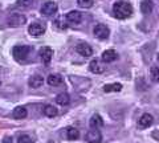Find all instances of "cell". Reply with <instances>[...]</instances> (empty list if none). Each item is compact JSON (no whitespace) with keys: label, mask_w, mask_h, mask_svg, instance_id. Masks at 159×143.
<instances>
[{"label":"cell","mask_w":159,"mask_h":143,"mask_svg":"<svg viewBox=\"0 0 159 143\" xmlns=\"http://www.w3.org/2000/svg\"><path fill=\"white\" fill-rule=\"evenodd\" d=\"M113 13L114 16L119 20H123V19H127L129 16H131L133 13V7L130 3L126 2H117L114 3L113 6Z\"/></svg>","instance_id":"obj_1"},{"label":"cell","mask_w":159,"mask_h":143,"mask_svg":"<svg viewBox=\"0 0 159 143\" xmlns=\"http://www.w3.org/2000/svg\"><path fill=\"white\" fill-rule=\"evenodd\" d=\"M31 51H32V48L28 45H17L12 49V55L16 61H24V60H27Z\"/></svg>","instance_id":"obj_2"},{"label":"cell","mask_w":159,"mask_h":143,"mask_svg":"<svg viewBox=\"0 0 159 143\" xmlns=\"http://www.w3.org/2000/svg\"><path fill=\"white\" fill-rule=\"evenodd\" d=\"M93 33L97 38H99V40H106L109 37V34H110V31H109V28L105 25V24H97L93 29Z\"/></svg>","instance_id":"obj_3"},{"label":"cell","mask_w":159,"mask_h":143,"mask_svg":"<svg viewBox=\"0 0 159 143\" xmlns=\"http://www.w3.org/2000/svg\"><path fill=\"white\" fill-rule=\"evenodd\" d=\"M27 19L24 15H20V13H13L8 17V25L11 27H20L23 24H25Z\"/></svg>","instance_id":"obj_4"},{"label":"cell","mask_w":159,"mask_h":143,"mask_svg":"<svg viewBox=\"0 0 159 143\" xmlns=\"http://www.w3.org/2000/svg\"><path fill=\"white\" fill-rule=\"evenodd\" d=\"M28 32L31 36L37 37V36H41V34L45 33V27L40 23H32L31 25L28 27Z\"/></svg>","instance_id":"obj_5"},{"label":"cell","mask_w":159,"mask_h":143,"mask_svg":"<svg viewBox=\"0 0 159 143\" xmlns=\"http://www.w3.org/2000/svg\"><path fill=\"white\" fill-rule=\"evenodd\" d=\"M85 139H86L88 143H101L102 142V135H101V132H99L98 129H93L90 131H88Z\"/></svg>","instance_id":"obj_6"},{"label":"cell","mask_w":159,"mask_h":143,"mask_svg":"<svg viewBox=\"0 0 159 143\" xmlns=\"http://www.w3.org/2000/svg\"><path fill=\"white\" fill-rule=\"evenodd\" d=\"M57 12V4L54 2H45L41 6V13L45 16H51Z\"/></svg>","instance_id":"obj_7"},{"label":"cell","mask_w":159,"mask_h":143,"mask_svg":"<svg viewBox=\"0 0 159 143\" xmlns=\"http://www.w3.org/2000/svg\"><path fill=\"white\" fill-rule=\"evenodd\" d=\"M39 55H40V58L43 60V62L49 64L52 60V57H53V51H52V48H49V47H44V48L40 49Z\"/></svg>","instance_id":"obj_8"},{"label":"cell","mask_w":159,"mask_h":143,"mask_svg":"<svg viewBox=\"0 0 159 143\" xmlns=\"http://www.w3.org/2000/svg\"><path fill=\"white\" fill-rule=\"evenodd\" d=\"M65 19H66V21L70 24H80L82 21V13L78 11H70L66 13Z\"/></svg>","instance_id":"obj_9"},{"label":"cell","mask_w":159,"mask_h":143,"mask_svg":"<svg viewBox=\"0 0 159 143\" xmlns=\"http://www.w3.org/2000/svg\"><path fill=\"white\" fill-rule=\"evenodd\" d=\"M76 52L80 56H84V57H90L93 55V49L88 44H78L76 47Z\"/></svg>","instance_id":"obj_10"},{"label":"cell","mask_w":159,"mask_h":143,"mask_svg":"<svg viewBox=\"0 0 159 143\" xmlns=\"http://www.w3.org/2000/svg\"><path fill=\"white\" fill-rule=\"evenodd\" d=\"M152 122H154V118L151 114H148V113H145L141 118H139V121H138V126L141 127V129H146V127L148 126H151L152 125Z\"/></svg>","instance_id":"obj_11"},{"label":"cell","mask_w":159,"mask_h":143,"mask_svg":"<svg viewBox=\"0 0 159 143\" xmlns=\"http://www.w3.org/2000/svg\"><path fill=\"white\" fill-rule=\"evenodd\" d=\"M89 70L92 73H96V74H99V73L105 72V66L96 58V60H92L90 64H89Z\"/></svg>","instance_id":"obj_12"},{"label":"cell","mask_w":159,"mask_h":143,"mask_svg":"<svg viewBox=\"0 0 159 143\" xmlns=\"http://www.w3.org/2000/svg\"><path fill=\"white\" fill-rule=\"evenodd\" d=\"M102 60L105 62H113L117 60V52L114 49H107L102 53Z\"/></svg>","instance_id":"obj_13"},{"label":"cell","mask_w":159,"mask_h":143,"mask_svg":"<svg viewBox=\"0 0 159 143\" xmlns=\"http://www.w3.org/2000/svg\"><path fill=\"white\" fill-rule=\"evenodd\" d=\"M27 115H28V111L25 107H23V106H19L16 109H13V111H12V117L15 119H24Z\"/></svg>","instance_id":"obj_14"},{"label":"cell","mask_w":159,"mask_h":143,"mask_svg":"<svg viewBox=\"0 0 159 143\" xmlns=\"http://www.w3.org/2000/svg\"><path fill=\"white\" fill-rule=\"evenodd\" d=\"M28 83H29V86H31V87L37 89V87H40V86H43L44 78H43L41 76H32V77L28 80Z\"/></svg>","instance_id":"obj_15"},{"label":"cell","mask_w":159,"mask_h":143,"mask_svg":"<svg viewBox=\"0 0 159 143\" xmlns=\"http://www.w3.org/2000/svg\"><path fill=\"white\" fill-rule=\"evenodd\" d=\"M89 125H90L92 129H99V127L103 126V119L101 118V115L94 114V115L92 117L90 122H89Z\"/></svg>","instance_id":"obj_16"},{"label":"cell","mask_w":159,"mask_h":143,"mask_svg":"<svg viewBox=\"0 0 159 143\" xmlns=\"http://www.w3.org/2000/svg\"><path fill=\"white\" fill-rule=\"evenodd\" d=\"M152 9H154V4H152L151 0H143V2L141 3V11H142V13L148 15V13L152 12Z\"/></svg>","instance_id":"obj_17"},{"label":"cell","mask_w":159,"mask_h":143,"mask_svg":"<svg viewBox=\"0 0 159 143\" xmlns=\"http://www.w3.org/2000/svg\"><path fill=\"white\" fill-rule=\"evenodd\" d=\"M48 83L51 86H58L62 83V77L60 74H49L48 76Z\"/></svg>","instance_id":"obj_18"},{"label":"cell","mask_w":159,"mask_h":143,"mask_svg":"<svg viewBox=\"0 0 159 143\" xmlns=\"http://www.w3.org/2000/svg\"><path fill=\"white\" fill-rule=\"evenodd\" d=\"M56 102L58 103V105H61V106H65V105H68V103L70 102V97H69L68 93H61V94H58L56 97Z\"/></svg>","instance_id":"obj_19"},{"label":"cell","mask_w":159,"mask_h":143,"mask_svg":"<svg viewBox=\"0 0 159 143\" xmlns=\"http://www.w3.org/2000/svg\"><path fill=\"white\" fill-rule=\"evenodd\" d=\"M66 138L69 141H76L80 138V132L76 127H68L66 129Z\"/></svg>","instance_id":"obj_20"},{"label":"cell","mask_w":159,"mask_h":143,"mask_svg":"<svg viewBox=\"0 0 159 143\" xmlns=\"http://www.w3.org/2000/svg\"><path fill=\"white\" fill-rule=\"evenodd\" d=\"M43 111H44V114H45L47 117H49V118L56 117L57 113H58L57 109L53 105H45V106H44V109H43Z\"/></svg>","instance_id":"obj_21"},{"label":"cell","mask_w":159,"mask_h":143,"mask_svg":"<svg viewBox=\"0 0 159 143\" xmlns=\"http://www.w3.org/2000/svg\"><path fill=\"white\" fill-rule=\"evenodd\" d=\"M122 90V85L121 83H107L103 86V92L110 93V92H121Z\"/></svg>","instance_id":"obj_22"},{"label":"cell","mask_w":159,"mask_h":143,"mask_svg":"<svg viewBox=\"0 0 159 143\" xmlns=\"http://www.w3.org/2000/svg\"><path fill=\"white\" fill-rule=\"evenodd\" d=\"M150 77L154 82H159V68L158 66H152L150 70Z\"/></svg>","instance_id":"obj_23"},{"label":"cell","mask_w":159,"mask_h":143,"mask_svg":"<svg viewBox=\"0 0 159 143\" xmlns=\"http://www.w3.org/2000/svg\"><path fill=\"white\" fill-rule=\"evenodd\" d=\"M77 4L81 8H90L93 7L94 0H77Z\"/></svg>","instance_id":"obj_24"},{"label":"cell","mask_w":159,"mask_h":143,"mask_svg":"<svg viewBox=\"0 0 159 143\" xmlns=\"http://www.w3.org/2000/svg\"><path fill=\"white\" fill-rule=\"evenodd\" d=\"M17 143H33V141L29 135H20L17 139Z\"/></svg>","instance_id":"obj_25"},{"label":"cell","mask_w":159,"mask_h":143,"mask_svg":"<svg viewBox=\"0 0 159 143\" xmlns=\"http://www.w3.org/2000/svg\"><path fill=\"white\" fill-rule=\"evenodd\" d=\"M16 3L21 7H29V6H32L33 0H16Z\"/></svg>","instance_id":"obj_26"},{"label":"cell","mask_w":159,"mask_h":143,"mask_svg":"<svg viewBox=\"0 0 159 143\" xmlns=\"http://www.w3.org/2000/svg\"><path fill=\"white\" fill-rule=\"evenodd\" d=\"M61 20H62V17L57 19V20H56V23H54V24H56V27H57V28H60V29H65V28H66L65 23H61Z\"/></svg>","instance_id":"obj_27"},{"label":"cell","mask_w":159,"mask_h":143,"mask_svg":"<svg viewBox=\"0 0 159 143\" xmlns=\"http://www.w3.org/2000/svg\"><path fill=\"white\" fill-rule=\"evenodd\" d=\"M2 143H13V142H12V136H9V135L4 136L3 141H2Z\"/></svg>","instance_id":"obj_28"},{"label":"cell","mask_w":159,"mask_h":143,"mask_svg":"<svg viewBox=\"0 0 159 143\" xmlns=\"http://www.w3.org/2000/svg\"><path fill=\"white\" fill-rule=\"evenodd\" d=\"M157 58H158V61H159V53H158V57Z\"/></svg>","instance_id":"obj_29"}]
</instances>
